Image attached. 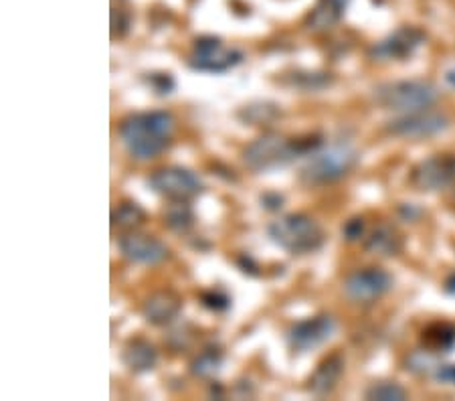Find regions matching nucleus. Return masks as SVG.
<instances>
[{"label": "nucleus", "mask_w": 455, "mask_h": 401, "mask_svg": "<svg viewBox=\"0 0 455 401\" xmlns=\"http://www.w3.org/2000/svg\"><path fill=\"white\" fill-rule=\"evenodd\" d=\"M322 146H324V138L318 134L285 138L267 132L245 146L243 164L253 172H269L288 166L299 156H312Z\"/></svg>", "instance_id": "1"}, {"label": "nucleus", "mask_w": 455, "mask_h": 401, "mask_svg": "<svg viewBox=\"0 0 455 401\" xmlns=\"http://www.w3.org/2000/svg\"><path fill=\"white\" fill-rule=\"evenodd\" d=\"M174 118L171 112L132 114L120 124V138L126 150L138 160H150L171 146Z\"/></svg>", "instance_id": "2"}, {"label": "nucleus", "mask_w": 455, "mask_h": 401, "mask_svg": "<svg viewBox=\"0 0 455 401\" xmlns=\"http://www.w3.org/2000/svg\"><path fill=\"white\" fill-rule=\"evenodd\" d=\"M267 233L271 242L291 255H306L318 252L324 245V229L314 217L306 213H290L269 223Z\"/></svg>", "instance_id": "3"}, {"label": "nucleus", "mask_w": 455, "mask_h": 401, "mask_svg": "<svg viewBox=\"0 0 455 401\" xmlns=\"http://www.w3.org/2000/svg\"><path fill=\"white\" fill-rule=\"evenodd\" d=\"M358 163V150L350 144H332L322 146L318 152H314L310 160L299 171V182L304 187H324L340 180L350 174Z\"/></svg>", "instance_id": "4"}, {"label": "nucleus", "mask_w": 455, "mask_h": 401, "mask_svg": "<svg viewBox=\"0 0 455 401\" xmlns=\"http://www.w3.org/2000/svg\"><path fill=\"white\" fill-rule=\"evenodd\" d=\"M439 100V87L423 79H411V82L380 84L374 87V101L395 112H419L435 106Z\"/></svg>", "instance_id": "5"}, {"label": "nucleus", "mask_w": 455, "mask_h": 401, "mask_svg": "<svg viewBox=\"0 0 455 401\" xmlns=\"http://www.w3.org/2000/svg\"><path fill=\"white\" fill-rule=\"evenodd\" d=\"M150 188L168 201H193L203 193V182L182 166H164L150 174Z\"/></svg>", "instance_id": "6"}, {"label": "nucleus", "mask_w": 455, "mask_h": 401, "mask_svg": "<svg viewBox=\"0 0 455 401\" xmlns=\"http://www.w3.org/2000/svg\"><path fill=\"white\" fill-rule=\"evenodd\" d=\"M450 128V118L442 112H429V109H419V112L403 114L401 118H395L387 124V132L399 138H431L445 132Z\"/></svg>", "instance_id": "7"}, {"label": "nucleus", "mask_w": 455, "mask_h": 401, "mask_svg": "<svg viewBox=\"0 0 455 401\" xmlns=\"http://www.w3.org/2000/svg\"><path fill=\"white\" fill-rule=\"evenodd\" d=\"M241 61H243L241 51L225 49L221 41L215 39V36H201V39L195 41L193 57L188 60V65L196 71L225 73Z\"/></svg>", "instance_id": "8"}, {"label": "nucleus", "mask_w": 455, "mask_h": 401, "mask_svg": "<svg viewBox=\"0 0 455 401\" xmlns=\"http://www.w3.org/2000/svg\"><path fill=\"white\" fill-rule=\"evenodd\" d=\"M455 182V155H435L411 171V185L417 191L433 193L451 187Z\"/></svg>", "instance_id": "9"}, {"label": "nucleus", "mask_w": 455, "mask_h": 401, "mask_svg": "<svg viewBox=\"0 0 455 401\" xmlns=\"http://www.w3.org/2000/svg\"><path fill=\"white\" fill-rule=\"evenodd\" d=\"M393 288L391 274L383 268H364L350 274L344 282V294L356 304H371Z\"/></svg>", "instance_id": "10"}, {"label": "nucleus", "mask_w": 455, "mask_h": 401, "mask_svg": "<svg viewBox=\"0 0 455 401\" xmlns=\"http://www.w3.org/2000/svg\"><path fill=\"white\" fill-rule=\"evenodd\" d=\"M425 41V33L417 27H401L387 39L377 43L371 49V60L374 61H401L407 60Z\"/></svg>", "instance_id": "11"}, {"label": "nucleus", "mask_w": 455, "mask_h": 401, "mask_svg": "<svg viewBox=\"0 0 455 401\" xmlns=\"http://www.w3.org/2000/svg\"><path fill=\"white\" fill-rule=\"evenodd\" d=\"M336 331V323L330 315H318L296 323L288 331V342L293 351H312L324 345Z\"/></svg>", "instance_id": "12"}, {"label": "nucleus", "mask_w": 455, "mask_h": 401, "mask_svg": "<svg viewBox=\"0 0 455 401\" xmlns=\"http://www.w3.org/2000/svg\"><path fill=\"white\" fill-rule=\"evenodd\" d=\"M120 252L126 260L146 266L160 264L168 258V247L158 237L136 229L126 231V236L120 237Z\"/></svg>", "instance_id": "13"}, {"label": "nucleus", "mask_w": 455, "mask_h": 401, "mask_svg": "<svg viewBox=\"0 0 455 401\" xmlns=\"http://www.w3.org/2000/svg\"><path fill=\"white\" fill-rule=\"evenodd\" d=\"M180 310H182L180 294L171 288H166V290L154 292L152 296L146 298V302L142 306V317L146 318V323H150L154 326H166L179 318Z\"/></svg>", "instance_id": "14"}, {"label": "nucleus", "mask_w": 455, "mask_h": 401, "mask_svg": "<svg viewBox=\"0 0 455 401\" xmlns=\"http://www.w3.org/2000/svg\"><path fill=\"white\" fill-rule=\"evenodd\" d=\"M344 365L347 363H344V357L340 353L326 357V359L315 367L310 381H307V391L315 397H324L328 393H332L344 373Z\"/></svg>", "instance_id": "15"}, {"label": "nucleus", "mask_w": 455, "mask_h": 401, "mask_svg": "<svg viewBox=\"0 0 455 401\" xmlns=\"http://www.w3.org/2000/svg\"><path fill=\"white\" fill-rule=\"evenodd\" d=\"M122 361L132 373H148L156 367L158 351L150 341L130 339L122 351Z\"/></svg>", "instance_id": "16"}, {"label": "nucleus", "mask_w": 455, "mask_h": 401, "mask_svg": "<svg viewBox=\"0 0 455 401\" xmlns=\"http://www.w3.org/2000/svg\"><path fill=\"white\" fill-rule=\"evenodd\" d=\"M364 250L380 258H393L403 252V236L388 223H380L366 237Z\"/></svg>", "instance_id": "17"}, {"label": "nucleus", "mask_w": 455, "mask_h": 401, "mask_svg": "<svg viewBox=\"0 0 455 401\" xmlns=\"http://www.w3.org/2000/svg\"><path fill=\"white\" fill-rule=\"evenodd\" d=\"M348 3L350 0H318V4L314 6V11L306 20L307 28L315 33L332 28L342 19L344 9H347Z\"/></svg>", "instance_id": "18"}, {"label": "nucleus", "mask_w": 455, "mask_h": 401, "mask_svg": "<svg viewBox=\"0 0 455 401\" xmlns=\"http://www.w3.org/2000/svg\"><path fill=\"white\" fill-rule=\"evenodd\" d=\"M280 84L298 92H322L334 84V76L326 71H291L283 73Z\"/></svg>", "instance_id": "19"}, {"label": "nucleus", "mask_w": 455, "mask_h": 401, "mask_svg": "<svg viewBox=\"0 0 455 401\" xmlns=\"http://www.w3.org/2000/svg\"><path fill=\"white\" fill-rule=\"evenodd\" d=\"M421 342L431 353H450L455 347V326L450 323L429 325L423 331Z\"/></svg>", "instance_id": "20"}, {"label": "nucleus", "mask_w": 455, "mask_h": 401, "mask_svg": "<svg viewBox=\"0 0 455 401\" xmlns=\"http://www.w3.org/2000/svg\"><path fill=\"white\" fill-rule=\"evenodd\" d=\"M239 120L249 126H269L282 116V109L271 101H255L239 109Z\"/></svg>", "instance_id": "21"}, {"label": "nucleus", "mask_w": 455, "mask_h": 401, "mask_svg": "<svg viewBox=\"0 0 455 401\" xmlns=\"http://www.w3.org/2000/svg\"><path fill=\"white\" fill-rule=\"evenodd\" d=\"M146 221V211L134 201H124L112 211V228L132 231Z\"/></svg>", "instance_id": "22"}, {"label": "nucleus", "mask_w": 455, "mask_h": 401, "mask_svg": "<svg viewBox=\"0 0 455 401\" xmlns=\"http://www.w3.org/2000/svg\"><path fill=\"white\" fill-rule=\"evenodd\" d=\"M164 223L174 233H187L193 228L195 213L190 209L188 201H172V205H168V209L164 211Z\"/></svg>", "instance_id": "23"}, {"label": "nucleus", "mask_w": 455, "mask_h": 401, "mask_svg": "<svg viewBox=\"0 0 455 401\" xmlns=\"http://www.w3.org/2000/svg\"><path fill=\"white\" fill-rule=\"evenodd\" d=\"M221 365H223L221 349L207 347L193 363H190V371H193V375H196V377L209 379L215 375L219 369H221Z\"/></svg>", "instance_id": "24"}, {"label": "nucleus", "mask_w": 455, "mask_h": 401, "mask_svg": "<svg viewBox=\"0 0 455 401\" xmlns=\"http://www.w3.org/2000/svg\"><path fill=\"white\" fill-rule=\"evenodd\" d=\"M364 397L371 401H403L407 399V391L395 381H379L366 389Z\"/></svg>", "instance_id": "25"}, {"label": "nucleus", "mask_w": 455, "mask_h": 401, "mask_svg": "<svg viewBox=\"0 0 455 401\" xmlns=\"http://www.w3.org/2000/svg\"><path fill=\"white\" fill-rule=\"evenodd\" d=\"M435 353H431L425 349V351H417L407 359V369L413 371L417 375H425V373H435L437 363H435Z\"/></svg>", "instance_id": "26"}, {"label": "nucleus", "mask_w": 455, "mask_h": 401, "mask_svg": "<svg viewBox=\"0 0 455 401\" xmlns=\"http://www.w3.org/2000/svg\"><path fill=\"white\" fill-rule=\"evenodd\" d=\"M201 302L204 309H209L212 312H225L231 309V298L219 290L204 292V294L201 296Z\"/></svg>", "instance_id": "27"}, {"label": "nucleus", "mask_w": 455, "mask_h": 401, "mask_svg": "<svg viewBox=\"0 0 455 401\" xmlns=\"http://www.w3.org/2000/svg\"><path fill=\"white\" fill-rule=\"evenodd\" d=\"M146 82H148V85L158 93V96H168L176 85L171 73H148Z\"/></svg>", "instance_id": "28"}, {"label": "nucleus", "mask_w": 455, "mask_h": 401, "mask_svg": "<svg viewBox=\"0 0 455 401\" xmlns=\"http://www.w3.org/2000/svg\"><path fill=\"white\" fill-rule=\"evenodd\" d=\"M363 233H364V219L363 217L348 219L342 228V236L347 242H356V239L363 237Z\"/></svg>", "instance_id": "29"}, {"label": "nucleus", "mask_w": 455, "mask_h": 401, "mask_svg": "<svg viewBox=\"0 0 455 401\" xmlns=\"http://www.w3.org/2000/svg\"><path fill=\"white\" fill-rule=\"evenodd\" d=\"M130 27V17L120 9H112V36L114 39H120L128 33Z\"/></svg>", "instance_id": "30"}, {"label": "nucleus", "mask_w": 455, "mask_h": 401, "mask_svg": "<svg viewBox=\"0 0 455 401\" xmlns=\"http://www.w3.org/2000/svg\"><path fill=\"white\" fill-rule=\"evenodd\" d=\"M435 379L447 385H455V363H447V365H437L435 369Z\"/></svg>", "instance_id": "31"}, {"label": "nucleus", "mask_w": 455, "mask_h": 401, "mask_svg": "<svg viewBox=\"0 0 455 401\" xmlns=\"http://www.w3.org/2000/svg\"><path fill=\"white\" fill-rule=\"evenodd\" d=\"M259 201H261V205L269 211H277L283 205V196L280 193H266V195H261Z\"/></svg>", "instance_id": "32"}, {"label": "nucleus", "mask_w": 455, "mask_h": 401, "mask_svg": "<svg viewBox=\"0 0 455 401\" xmlns=\"http://www.w3.org/2000/svg\"><path fill=\"white\" fill-rule=\"evenodd\" d=\"M237 264H239V268H241V269H243L245 274H251V276H257V274H259V272H257V269H259V266L255 264L251 255L243 253V255H241V258L237 260Z\"/></svg>", "instance_id": "33"}, {"label": "nucleus", "mask_w": 455, "mask_h": 401, "mask_svg": "<svg viewBox=\"0 0 455 401\" xmlns=\"http://www.w3.org/2000/svg\"><path fill=\"white\" fill-rule=\"evenodd\" d=\"M445 292L447 294H455V274H451L450 278L445 280Z\"/></svg>", "instance_id": "34"}, {"label": "nucleus", "mask_w": 455, "mask_h": 401, "mask_svg": "<svg viewBox=\"0 0 455 401\" xmlns=\"http://www.w3.org/2000/svg\"><path fill=\"white\" fill-rule=\"evenodd\" d=\"M445 79H447V84H450L451 87H455V68L445 73Z\"/></svg>", "instance_id": "35"}, {"label": "nucleus", "mask_w": 455, "mask_h": 401, "mask_svg": "<svg viewBox=\"0 0 455 401\" xmlns=\"http://www.w3.org/2000/svg\"><path fill=\"white\" fill-rule=\"evenodd\" d=\"M211 393H212V396L221 397V396H223V389H221V385H212V388H211Z\"/></svg>", "instance_id": "36"}, {"label": "nucleus", "mask_w": 455, "mask_h": 401, "mask_svg": "<svg viewBox=\"0 0 455 401\" xmlns=\"http://www.w3.org/2000/svg\"><path fill=\"white\" fill-rule=\"evenodd\" d=\"M450 203L455 207V188H453V193H451V196H450Z\"/></svg>", "instance_id": "37"}]
</instances>
